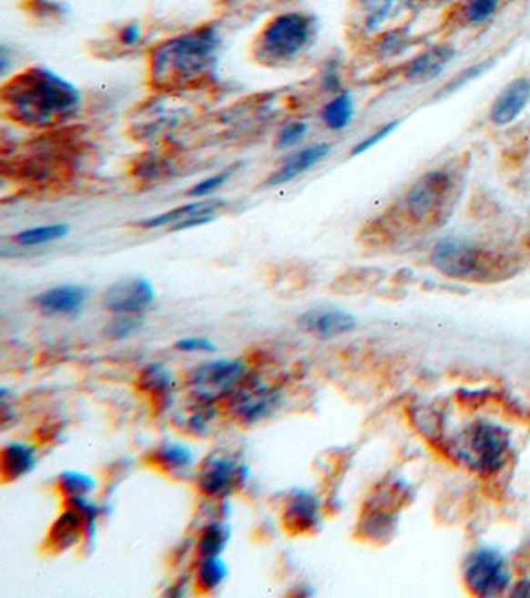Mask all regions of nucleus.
Here are the masks:
<instances>
[{"label":"nucleus","mask_w":530,"mask_h":598,"mask_svg":"<svg viewBox=\"0 0 530 598\" xmlns=\"http://www.w3.org/2000/svg\"><path fill=\"white\" fill-rule=\"evenodd\" d=\"M83 97L72 83L46 67L13 75L0 89V111L19 127L52 129L80 114Z\"/></svg>","instance_id":"nucleus-1"},{"label":"nucleus","mask_w":530,"mask_h":598,"mask_svg":"<svg viewBox=\"0 0 530 598\" xmlns=\"http://www.w3.org/2000/svg\"><path fill=\"white\" fill-rule=\"evenodd\" d=\"M221 43L217 26H202L165 39L149 52V85L162 92L193 91L209 85Z\"/></svg>","instance_id":"nucleus-2"},{"label":"nucleus","mask_w":530,"mask_h":598,"mask_svg":"<svg viewBox=\"0 0 530 598\" xmlns=\"http://www.w3.org/2000/svg\"><path fill=\"white\" fill-rule=\"evenodd\" d=\"M431 263L446 278L488 284L514 276L520 262L462 237H443L433 246Z\"/></svg>","instance_id":"nucleus-3"},{"label":"nucleus","mask_w":530,"mask_h":598,"mask_svg":"<svg viewBox=\"0 0 530 598\" xmlns=\"http://www.w3.org/2000/svg\"><path fill=\"white\" fill-rule=\"evenodd\" d=\"M316 24L305 13L291 11L270 17L250 46L252 58L266 67H285L313 41Z\"/></svg>","instance_id":"nucleus-4"},{"label":"nucleus","mask_w":530,"mask_h":598,"mask_svg":"<svg viewBox=\"0 0 530 598\" xmlns=\"http://www.w3.org/2000/svg\"><path fill=\"white\" fill-rule=\"evenodd\" d=\"M456 180L448 170H431L413 181L403 198V215L415 226H437L450 214Z\"/></svg>","instance_id":"nucleus-5"},{"label":"nucleus","mask_w":530,"mask_h":598,"mask_svg":"<svg viewBox=\"0 0 530 598\" xmlns=\"http://www.w3.org/2000/svg\"><path fill=\"white\" fill-rule=\"evenodd\" d=\"M462 459L481 476H494L504 469L510 455L505 428L492 422H474L465 428L459 446Z\"/></svg>","instance_id":"nucleus-6"},{"label":"nucleus","mask_w":530,"mask_h":598,"mask_svg":"<svg viewBox=\"0 0 530 598\" xmlns=\"http://www.w3.org/2000/svg\"><path fill=\"white\" fill-rule=\"evenodd\" d=\"M464 582L476 597H499L507 593L512 584V571L501 552L481 547L465 560Z\"/></svg>","instance_id":"nucleus-7"},{"label":"nucleus","mask_w":530,"mask_h":598,"mask_svg":"<svg viewBox=\"0 0 530 598\" xmlns=\"http://www.w3.org/2000/svg\"><path fill=\"white\" fill-rule=\"evenodd\" d=\"M154 289L145 278H127L111 285L103 303L109 312L138 315L153 304Z\"/></svg>","instance_id":"nucleus-8"},{"label":"nucleus","mask_w":530,"mask_h":598,"mask_svg":"<svg viewBox=\"0 0 530 598\" xmlns=\"http://www.w3.org/2000/svg\"><path fill=\"white\" fill-rule=\"evenodd\" d=\"M246 468H239L228 457L213 455L202 466L198 477V486L206 496L224 499L232 494L239 481L246 477Z\"/></svg>","instance_id":"nucleus-9"},{"label":"nucleus","mask_w":530,"mask_h":598,"mask_svg":"<svg viewBox=\"0 0 530 598\" xmlns=\"http://www.w3.org/2000/svg\"><path fill=\"white\" fill-rule=\"evenodd\" d=\"M281 519L290 533H313L322 521L318 497L307 490H294L291 496L288 497Z\"/></svg>","instance_id":"nucleus-10"},{"label":"nucleus","mask_w":530,"mask_h":598,"mask_svg":"<svg viewBox=\"0 0 530 598\" xmlns=\"http://www.w3.org/2000/svg\"><path fill=\"white\" fill-rule=\"evenodd\" d=\"M299 326L318 338L331 340L351 334L356 327V320L345 310L319 307L305 312L299 318Z\"/></svg>","instance_id":"nucleus-11"},{"label":"nucleus","mask_w":530,"mask_h":598,"mask_svg":"<svg viewBox=\"0 0 530 598\" xmlns=\"http://www.w3.org/2000/svg\"><path fill=\"white\" fill-rule=\"evenodd\" d=\"M243 374V365L237 360H215L202 365L193 373L191 384L197 387L198 395L213 399V391H228L234 388Z\"/></svg>","instance_id":"nucleus-12"},{"label":"nucleus","mask_w":530,"mask_h":598,"mask_svg":"<svg viewBox=\"0 0 530 598\" xmlns=\"http://www.w3.org/2000/svg\"><path fill=\"white\" fill-rule=\"evenodd\" d=\"M89 298V290L83 285L64 284L43 294H36L33 301L37 309L47 315H76Z\"/></svg>","instance_id":"nucleus-13"},{"label":"nucleus","mask_w":530,"mask_h":598,"mask_svg":"<svg viewBox=\"0 0 530 598\" xmlns=\"http://www.w3.org/2000/svg\"><path fill=\"white\" fill-rule=\"evenodd\" d=\"M530 100V80L518 77L505 85L499 96L494 98L490 109V120L496 127H505L520 118Z\"/></svg>","instance_id":"nucleus-14"},{"label":"nucleus","mask_w":530,"mask_h":598,"mask_svg":"<svg viewBox=\"0 0 530 598\" xmlns=\"http://www.w3.org/2000/svg\"><path fill=\"white\" fill-rule=\"evenodd\" d=\"M329 144H314L299 150L296 153L288 156L285 162L276 171H272L265 181L266 187H279L291 182L302 173L313 169L321 160L327 158L330 153Z\"/></svg>","instance_id":"nucleus-15"},{"label":"nucleus","mask_w":530,"mask_h":598,"mask_svg":"<svg viewBox=\"0 0 530 598\" xmlns=\"http://www.w3.org/2000/svg\"><path fill=\"white\" fill-rule=\"evenodd\" d=\"M454 54H456L454 48L445 44L424 50L409 63L404 74L406 80L413 85L435 80L446 69V66L450 65L451 59L454 58Z\"/></svg>","instance_id":"nucleus-16"},{"label":"nucleus","mask_w":530,"mask_h":598,"mask_svg":"<svg viewBox=\"0 0 530 598\" xmlns=\"http://www.w3.org/2000/svg\"><path fill=\"white\" fill-rule=\"evenodd\" d=\"M224 200H197L193 203L180 204L178 208L170 209L162 214L154 215L149 219L140 220L136 223L138 228L144 230H154V228H162V226H173L179 223L182 220L193 217V215L206 214L215 215L226 208Z\"/></svg>","instance_id":"nucleus-17"},{"label":"nucleus","mask_w":530,"mask_h":598,"mask_svg":"<svg viewBox=\"0 0 530 598\" xmlns=\"http://www.w3.org/2000/svg\"><path fill=\"white\" fill-rule=\"evenodd\" d=\"M37 465L36 450L24 443H10L0 455V469L4 481L19 480L30 474Z\"/></svg>","instance_id":"nucleus-18"},{"label":"nucleus","mask_w":530,"mask_h":598,"mask_svg":"<svg viewBox=\"0 0 530 598\" xmlns=\"http://www.w3.org/2000/svg\"><path fill=\"white\" fill-rule=\"evenodd\" d=\"M83 533H86L85 519L81 518L80 513L69 508L66 513L59 516L58 521L50 530L48 544L52 547V551H67L75 544H78Z\"/></svg>","instance_id":"nucleus-19"},{"label":"nucleus","mask_w":530,"mask_h":598,"mask_svg":"<svg viewBox=\"0 0 530 598\" xmlns=\"http://www.w3.org/2000/svg\"><path fill=\"white\" fill-rule=\"evenodd\" d=\"M138 385L142 390L153 396L154 401H159L162 408L170 402L173 376L168 369L165 368L164 365H148L140 374Z\"/></svg>","instance_id":"nucleus-20"},{"label":"nucleus","mask_w":530,"mask_h":598,"mask_svg":"<svg viewBox=\"0 0 530 598\" xmlns=\"http://www.w3.org/2000/svg\"><path fill=\"white\" fill-rule=\"evenodd\" d=\"M154 463L168 474H180L193 465L190 448L179 443H164L154 452Z\"/></svg>","instance_id":"nucleus-21"},{"label":"nucleus","mask_w":530,"mask_h":598,"mask_svg":"<svg viewBox=\"0 0 530 598\" xmlns=\"http://www.w3.org/2000/svg\"><path fill=\"white\" fill-rule=\"evenodd\" d=\"M274 395L270 390L250 391L239 396L237 411L244 422H257L265 418L274 407Z\"/></svg>","instance_id":"nucleus-22"},{"label":"nucleus","mask_w":530,"mask_h":598,"mask_svg":"<svg viewBox=\"0 0 530 598\" xmlns=\"http://www.w3.org/2000/svg\"><path fill=\"white\" fill-rule=\"evenodd\" d=\"M325 127L333 131L347 129L353 119V100L349 92H341L321 112Z\"/></svg>","instance_id":"nucleus-23"},{"label":"nucleus","mask_w":530,"mask_h":598,"mask_svg":"<svg viewBox=\"0 0 530 598\" xmlns=\"http://www.w3.org/2000/svg\"><path fill=\"white\" fill-rule=\"evenodd\" d=\"M228 573V564L219 558V555L204 556L199 561L197 571L198 589H201L202 593H213L226 582Z\"/></svg>","instance_id":"nucleus-24"},{"label":"nucleus","mask_w":530,"mask_h":598,"mask_svg":"<svg viewBox=\"0 0 530 598\" xmlns=\"http://www.w3.org/2000/svg\"><path fill=\"white\" fill-rule=\"evenodd\" d=\"M230 540V529L228 523L210 522L201 530L198 541V552L204 556H218L223 553L226 545Z\"/></svg>","instance_id":"nucleus-25"},{"label":"nucleus","mask_w":530,"mask_h":598,"mask_svg":"<svg viewBox=\"0 0 530 598\" xmlns=\"http://www.w3.org/2000/svg\"><path fill=\"white\" fill-rule=\"evenodd\" d=\"M67 234H69L67 224H46V226H37V228H30V230L17 232L13 237V241L21 246H39L50 243V242L61 241Z\"/></svg>","instance_id":"nucleus-26"},{"label":"nucleus","mask_w":530,"mask_h":598,"mask_svg":"<svg viewBox=\"0 0 530 598\" xmlns=\"http://www.w3.org/2000/svg\"><path fill=\"white\" fill-rule=\"evenodd\" d=\"M59 486L66 497L87 496L96 490V481L92 477L76 470H66L59 476Z\"/></svg>","instance_id":"nucleus-27"},{"label":"nucleus","mask_w":530,"mask_h":598,"mask_svg":"<svg viewBox=\"0 0 530 598\" xmlns=\"http://www.w3.org/2000/svg\"><path fill=\"white\" fill-rule=\"evenodd\" d=\"M140 327H142V320L138 318V315L117 314L116 318L109 321L105 327V335L111 340H123V338L138 334Z\"/></svg>","instance_id":"nucleus-28"},{"label":"nucleus","mask_w":530,"mask_h":598,"mask_svg":"<svg viewBox=\"0 0 530 598\" xmlns=\"http://www.w3.org/2000/svg\"><path fill=\"white\" fill-rule=\"evenodd\" d=\"M361 6L369 13V27L380 26L389 13L397 10L400 6L404 5L409 0H358Z\"/></svg>","instance_id":"nucleus-29"},{"label":"nucleus","mask_w":530,"mask_h":598,"mask_svg":"<svg viewBox=\"0 0 530 598\" xmlns=\"http://www.w3.org/2000/svg\"><path fill=\"white\" fill-rule=\"evenodd\" d=\"M168 171V162L154 155H145L134 164L133 177L142 178L145 181H153L164 177Z\"/></svg>","instance_id":"nucleus-30"},{"label":"nucleus","mask_w":530,"mask_h":598,"mask_svg":"<svg viewBox=\"0 0 530 598\" xmlns=\"http://www.w3.org/2000/svg\"><path fill=\"white\" fill-rule=\"evenodd\" d=\"M239 167L240 164H234V166L228 167V169H224L219 173H215L212 177L202 180L201 182H198V184L191 187L190 191H189V197L202 198L210 195V193L215 192L217 189L223 186L224 182H228L229 178L234 175L235 170H239Z\"/></svg>","instance_id":"nucleus-31"},{"label":"nucleus","mask_w":530,"mask_h":598,"mask_svg":"<svg viewBox=\"0 0 530 598\" xmlns=\"http://www.w3.org/2000/svg\"><path fill=\"white\" fill-rule=\"evenodd\" d=\"M499 0H470L465 6V19L472 26H481L498 11Z\"/></svg>","instance_id":"nucleus-32"},{"label":"nucleus","mask_w":530,"mask_h":598,"mask_svg":"<svg viewBox=\"0 0 530 598\" xmlns=\"http://www.w3.org/2000/svg\"><path fill=\"white\" fill-rule=\"evenodd\" d=\"M490 65H492L490 61H481V63L470 66L468 69L462 70V72H459L453 80L448 81V83L442 88L441 91L437 92V96L435 97H445L448 96V94H451V92L461 89L464 86L468 85L470 81L474 80L477 77H481V75L490 67Z\"/></svg>","instance_id":"nucleus-33"},{"label":"nucleus","mask_w":530,"mask_h":598,"mask_svg":"<svg viewBox=\"0 0 530 598\" xmlns=\"http://www.w3.org/2000/svg\"><path fill=\"white\" fill-rule=\"evenodd\" d=\"M308 125L305 122H288L281 127L280 131L277 133L276 147L279 150L290 149L292 145L302 140L303 136L307 134Z\"/></svg>","instance_id":"nucleus-34"},{"label":"nucleus","mask_w":530,"mask_h":598,"mask_svg":"<svg viewBox=\"0 0 530 598\" xmlns=\"http://www.w3.org/2000/svg\"><path fill=\"white\" fill-rule=\"evenodd\" d=\"M398 123H400L398 120L386 123L384 127L377 129L375 133L367 136L366 139L361 140L360 144L353 147V150H352V156L361 155V153H364L367 150H371L372 147H375L378 142H382L384 138H387L389 134L392 133L393 129H397Z\"/></svg>","instance_id":"nucleus-35"},{"label":"nucleus","mask_w":530,"mask_h":598,"mask_svg":"<svg viewBox=\"0 0 530 598\" xmlns=\"http://www.w3.org/2000/svg\"><path fill=\"white\" fill-rule=\"evenodd\" d=\"M176 349L180 353H213L217 351V346L204 336H190L176 343Z\"/></svg>","instance_id":"nucleus-36"},{"label":"nucleus","mask_w":530,"mask_h":598,"mask_svg":"<svg viewBox=\"0 0 530 598\" xmlns=\"http://www.w3.org/2000/svg\"><path fill=\"white\" fill-rule=\"evenodd\" d=\"M27 10L37 17H55L63 13V6L54 0H27Z\"/></svg>","instance_id":"nucleus-37"},{"label":"nucleus","mask_w":530,"mask_h":598,"mask_svg":"<svg viewBox=\"0 0 530 598\" xmlns=\"http://www.w3.org/2000/svg\"><path fill=\"white\" fill-rule=\"evenodd\" d=\"M118 43L125 46V47H134L138 46V41L142 39V28L138 26V22L133 24H127L123 26L117 33Z\"/></svg>","instance_id":"nucleus-38"},{"label":"nucleus","mask_w":530,"mask_h":598,"mask_svg":"<svg viewBox=\"0 0 530 598\" xmlns=\"http://www.w3.org/2000/svg\"><path fill=\"white\" fill-rule=\"evenodd\" d=\"M322 83H324V88L327 91H338L341 88L340 74H338V70L330 66L329 69L324 72V81H322Z\"/></svg>","instance_id":"nucleus-39"},{"label":"nucleus","mask_w":530,"mask_h":598,"mask_svg":"<svg viewBox=\"0 0 530 598\" xmlns=\"http://www.w3.org/2000/svg\"><path fill=\"white\" fill-rule=\"evenodd\" d=\"M512 593L521 597H530V580H523L518 584H515Z\"/></svg>","instance_id":"nucleus-40"}]
</instances>
